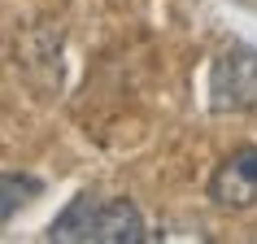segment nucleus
Here are the masks:
<instances>
[{
	"mask_svg": "<svg viewBox=\"0 0 257 244\" xmlns=\"http://www.w3.org/2000/svg\"><path fill=\"white\" fill-rule=\"evenodd\" d=\"M209 100L218 113L227 109H257V48H231L214 61Z\"/></svg>",
	"mask_w": 257,
	"mask_h": 244,
	"instance_id": "2",
	"label": "nucleus"
},
{
	"mask_svg": "<svg viewBox=\"0 0 257 244\" xmlns=\"http://www.w3.org/2000/svg\"><path fill=\"white\" fill-rule=\"evenodd\" d=\"M27 192H40V179H31V175H5V222L18 214V201H31Z\"/></svg>",
	"mask_w": 257,
	"mask_h": 244,
	"instance_id": "4",
	"label": "nucleus"
},
{
	"mask_svg": "<svg viewBox=\"0 0 257 244\" xmlns=\"http://www.w3.org/2000/svg\"><path fill=\"white\" fill-rule=\"evenodd\" d=\"M48 240H79V244H140L144 218L131 201H100L83 192L70 201V209L53 222Z\"/></svg>",
	"mask_w": 257,
	"mask_h": 244,
	"instance_id": "1",
	"label": "nucleus"
},
{
	"mask_svg": "<svg viewBox=\"0 0 257 244\" xmlns=\"http://www.w3.org/2000/svg\"><path fill=\"white\" fill-rule=\"evenodd\" d=\"M209 196L222 209H248L257 205V149H235L209 179Z\"/></svg>",
	"mask_w": 257,
	"mask_h": 244,
	"instance_id": "3",
	"label": "nucleus"
}]
</instances>
